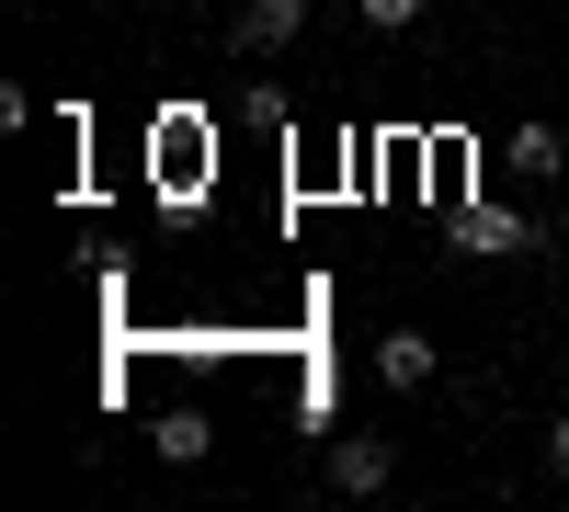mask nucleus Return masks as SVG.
Segmentation results:
<instances>
[{
    "label": "nucleus",
    "instance_id": "1",
    "mask_svg": "<svg viewBox=\"0 0 569 512\" xmlns=\"http://www.w3.org/2000/svg\"><path fill=\"white\" fill-rule=\"evenodd\" d=\"M297 34H308V0H240V12H228V46H240V58H284Z\"/></svg>",
    "mask_w": 569,
    "mask_h": 512
},
{
    "label": "nucleus",
    "instance_id": "2",
    "mask_svg": "<svg viewBox=\"0 0 569 512\" xmlns=\"http://www.w3.org/2000/svg\"><path fill=\"white\" fill-rule=\"evenodd\" d=\"M388 479H399V444L388 433H342V444H330V490H342V501H376Z\"/></svg>",
    "mask_w": 569,
    "mask_h": 512
},
{
    "label": "nucleus",
    "instance_id": "3",
    "mask_svg": "<svg viewBox=\"0 0 569 512\" xmlns=\"http://www.w3.org/2000/svg\"><path fill=\"white\" fill-rule=\"evenodd\" d=\"M456 240H467V251H547V228H536V217H512V205H467V217H456Z\"/></svg>",
    "mask_w": 569,
    "mask_h": 512
},
{
    "label": "nucleus",
    "instance_id": "4",
    "mask_svg": "<svg viewBox=\"0 0 569 512\" xmlns=\"http://www.w3.org/2000/svg\"><path fill=\"white\" fill-rule=\"evenodd\" d=\"M501 160L525 171V182H558V171H569V137H558L547 114H525V126H512V149H501Z\"/></svg>",
    "mask_w": 569,
    "mask_h": 512
},
{
    "label": "nucleus",
    "instance_id": "5",
    "mask_svg": "<svg viewBox=\"0 0 569 512\" xmlns=\"http://www.w3.org/2000/svg\"><path fill=\"white\" fill-rule=\"evenodd\" d=\"M376 377H388L399 399H421V388H433V342H421V331H388V342H376Z\"/></svg>",
    "mask_w": 569,
    "mask_h": 512
},
{
    "label": "nucleus",
    "instance_id": "6",
    "mask_svg": "<svg viewBox=\"0 0 569 512\" xmlns=\"http://www.w3.org/2000/svg\"><path fill=\"white\" fill-rule=\"evenodd\" d=\"M160 455H171V468H206V455H217V422H206V410H160Z\"/></svg>",
    "mask_w": 569,
    "mask_h": 512
},
{
    "label": "nucleus",
    "instance_id": "7",
    "mask_svg": "<svg viewBox=\"0 0 569 512\" xmlns=\"http://www.w3.org/2000/svg\"><path fill=\"white\" fill-rule=\"evenodd\" d=\"M353 12H365L376 34H399V23H421V0H353Z\"/></svg>",
    "mask_w": 569,
    "mask_h": 512
},
{
    "label": "nucleus",
    "instance_id": "8",
    "mask_svg": "<svg viewBox=\"0 0 569 512\" xmlns=\"http://www.w3.org/2000/svg\"><path fill=\"white\" fill-rule=\"evenodd\" d=\"M547 468L569 479V410H558V422H547Z\"/></svg>",
    "mask_w": 569,
    "mask_h": 512
},
{
    "label": "nucleus",
    "instance_id": "9",
    "mask_svg": "<svg viewBox=\"0 0 569 512\" xmlns=\"http://www.w3.org/2000/svg\"><path fill=\"white\" fill-rule=\"evenodd\" d=\"M149 12H182V0H149Z\"/></svg>",
    "mask_w": 569,
    "mask_h": 512
}]
</instances>
